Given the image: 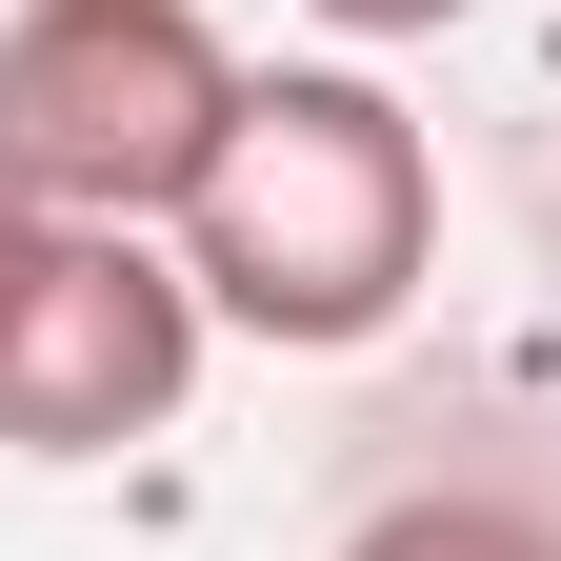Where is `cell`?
I'll return each instance as SVG.
<instances>
[{
	"label": "cell",
	"mask_w": 561,
	"mask_h": 561,
	"mask_svg": "<svg viewBox=\"0 0 561 561\" xmlns=\"http://www.w3.org/2000/svg\"><path fill=\"white\" fill-rule=\"evenodd\" d=\"M341 561H561V502H502V481H421V502H381Z\"/></svg>",
	"instance_id": "277c9868"
},
{
	"label": "cell",
	"mask_w": 561,
	"mask_h": 561,
	"mask_svg": "<svg viewBox=\"0 0 561 561\" xmlns=\"http://www.w3.org/2000/svg\"><path fill=\"white\" fill-rule=\"evenodd\" d=\"M21 221H41V201H21V181H0V241H21Z\"/></svg>",
	"instance_id": "8992f818"
},
{
	"label": "cell",
	"mask_w": 561,
	"mask_h": 561,
	"mask_svg": "<svg viewBox=\"0 0 561 561\" xmlns=\"http://www.w3.org/2000/svg\"><path fill=\"white\" fill-rule=\"evenodd\" d=\"M241 121V41L201 0H0V181L41 221H181Z\"/></svg>",
	"instance_id": "7a4b0ae2"
},
{
	"label": "cell",
	"mask_w": 561,
	"mask_h": 561,
	"mask_svg": "<svg viewBox=\"0 0 561 561\" xmlns=\"http://www.w3.org/2000/svg\"><path fill=\"white\" fill-rule=\"evenodd\" d=\"M201 280L161 261V221H21L0 241V461H121L161 442L201 381Z\"/></svg>",
	"instance_id": "3957f363"
},
{
	"label": "cell",
	"mask_w": 561,
	"mask_h": 561,
	"mask_svg": "<svg viewBox=\"0 0 561 561\" xmlns=\"http://www.w3.org/2000/svg\"><path fill=\"white\" fill-rule=\"evenodd\" d=\"M421 261H442V140H421L362 60L241 81L221 161H201V201H181L201 321L280 341V362H341V341H381V321L421 301Z\"/></svg>",
	"instance_id": "6da1fadb"
},
{
	"label": "cell",
	"mask_w": 561,
	"mask_h": 561,
	"mask_svg": "<svg viewBox=\"0 0 561 561\" xmlns=\"http://www.w3.org/2000/svg\"><path fill=\"white\" fill-rule=\"evenodd\" d=\"M341 41H442V21H481V0H321Z\"/></svg>",
	"instance_id": "5b68a950"
}]
</instances>
